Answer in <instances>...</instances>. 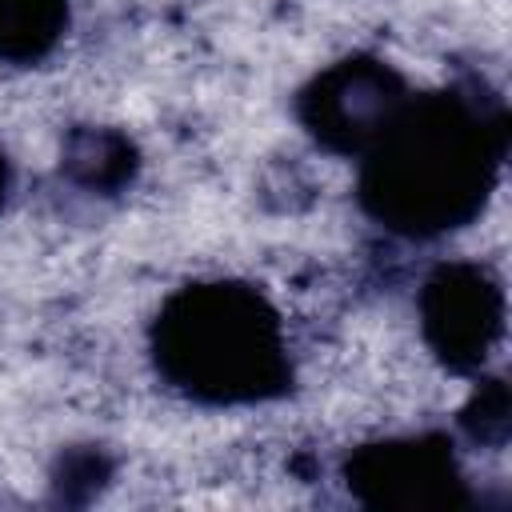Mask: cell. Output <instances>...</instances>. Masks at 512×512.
<instances>
[{
  "mask_svg": "<svg viewBox=\"0 0 512 512\" xmlns=\"http://www.w3.org/2000/svg\"><path fill=\"white\" fill-rule=\"evenodd\" d=\"M436 292V308H432V324H440V344L452 356H476L480 336H484V304H480V280L476 276H460L448 272Z\"/></svg>",
  "mask_w": 512,
  "mask_h": 512,
  "instance_id": "obj_4",
  "label": "cell"
},
{
  "mask_svg": "<svg viewBox=\"0 0 512 512\" xmlns=\"http://www.w3.org/2000/svg\"><path fill=\"white\" fill-rule=\"evenodd\" d=\"M64 0H0V52L36 56L56 40Z\"/></svg>",
  "mask_w": 512,
  "mask_h": 512,
  "instance_id": "obj_5",
  "label": "cell"
},
{
  "mask_svg": "<svg viewBox=\"0 0 512 512\" xmlns=\"http://www.w3.org/2000/svg\"><path fill=\"white\" fill-rule=\"evenodd\" d=\"M160 360L184 388L216 400L260 396L284 372L272 312L232 284L192 288L164 312Z\"/></svg>",
  "mask_w": 512,
  "mask_h": 512,
  "instance_id": "obj_2",
  "label": "cell"
},
{
  "mask_svg": "<svg viewBox=\"0 0 512 512\" xmlns=\"http://www.w3.org/2000/svg\"><path fill=\"white\" fill-rule=\"evenodd\" d=\"M392 92V76L376 72V68H348L340 76H328L324 88H316L312 104H316V132L324 136H340L344 144H360L372 124H388V108L396 104Z\"/></svg>",
  "mask_w": 512,
  "mask_h": 512,
  "instance_id": "obj_3",
  "label": "cell"
},
{
  "mask_svg": "<svg viewBox=\"0 0 512 512\" xmlns=\"http://www.w3.org/2000/svg\"><path fill=\"white\" fill-rule=\"evenodd\" d=\"M480 160V128L460 108L432 104L396 124L388 120L364 192L396 228H444L472 208L480 192Z\"/></svg>",
  "mask_w": 512,
  "mask_h": 512,
  "instance_id": "obj_1",
  "label": "cell"
}]
</instances>
